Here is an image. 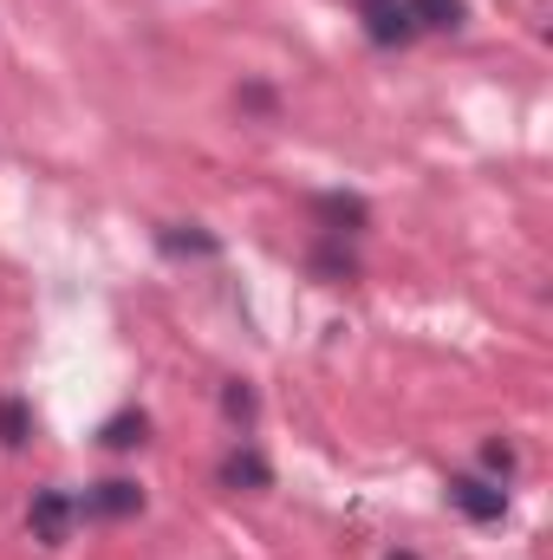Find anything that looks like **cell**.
<instances>
[{
	"instance_id": "6da1fadb",
	"label": "cell",
	"mask_w": 553,
	"mask_h": 560,
	"mask_svg": "<svg viewBox=\"0 0 553 560\" xmlns=\"http://www.w3.org/2000/svg\"><path fill=\"white\" fill-rule=\"evenodd\" d=\"M449 502L469 522H502L508 515V489L502 482H482V476H449Z\"/></svg>"
},
{
	"instance_id": "7a4b0ae2",
	"label": "cell",
	"mask_w": 553,
	"mask_h": 560,
	"mask_svg": "<svg viewBox=\"0 0 553 560\" xmlns=\"http://www.w3.org/2000/svg\"><path fill=\"white\" fill-rule=\"evenodd\" d=\"M72 515H79V502H72L66 489H39V495H33V509H26V528H33V541L59 548V541H66V528H72Z\"/></svg>"
},
{
	"instance_id": "3957f363",
	"label": "cell",
	"mask_w": 553,
	"mask_h": 560,
	"mask_svg": "<svg viewBox=\"0 0 553 560\" xmlns=\"http://www.w3.org/2000/svg\"><path fill=\"white\" fill-rule=\"evenodd\" d=\"M365 33H372V46H404V39H416V20L404 0H372L365 7Z\"/></svg>"
},
{
	"instance_id": "277c9868",
	"label": "cell",
	"mask_w": 553,
	"mask_h": 560,
	"mask_svg": "<svg viewBox=\"0 0 553 560\" xmlns=\"http://www.w3.org/2000/svg\"><path fill=\"white\" fill-rule=\"evenodd\" d=\"M143 509V489L138 482H98V489H85V502H79V515H105V522H118V515H138Z\"/></svg>"
},
{
	"instance_id": "5b68a950",
	"label": "cell",
	"mask_w": 553,
	"mask_h": 560,
	"mask_svg": "<svg viewBox=\"0 0 553 560\" xmlns=\"http://www.w3.org/2000/svg\"><path fill=\"white\" fill-rule=\"evenodd\" d=\"M268 482H274V469H268L261 450H228V463H222V489H268Z\"/></svg>"
},
{
	"instance_id": "8992f818",
	"label": "cell",
	"mask_w": 553,
	"mask_h": 560,
	"mask_svg": "<svg viewBox=\"0 0 553 560\" xmlns=\"http://www.w3.org/2000/svg\"><path fill=\"white\" fill-rule=\"evenodd\" d=\"M319 215L332 222V235H358L365 229V202L358 196H319Z\"/></svg>"
},
{
	"instance_id": "52a82bcc",
	"label": "cell",
	"mask_w": 553,
	"mask_h": 560,
	"mask_svg": "<svg viewBox=\"0 0 553 560\" xmlns=\"http://www.w3.org/2000/svg\"><path fill=\"white\" fill-rule=\"evenodd\" d=\"M416 26H436V33H456L462 26V0H404Z\"/></svg>"
},
{
	"instance_id": "ba28073f",
	"label": "cell",
	"mask_w": 553,
	"mask_h": 560,
	"mask_svg": "<svg viewBox=\"0 0 553 560\" xmlns=\"http://www.w3.org/2000/svg\"><path fill=\"white\" fill-rule=\"evenodd\" d=\"M143 430H150V418H143V411H118V418L98 430V443H105V450H138Z\"/></svg>"
},
{
	"instance_id": "9c48e42d",
	"label": "cell",
	"mask_w": 553,
	"mask_h": 560,
	"mask_svg": "<svg viewBox=\"0 0 553 560\" xmlns=\"http://www.w3.org/2000/svg\"><path fill=\"white\" fill-rule=\"evenodd\" d=\"M26 436H33V418H26V405H20V398H0V443H7V450H20Z\"/></svg>"
},
{
	"instance_id": "30bf717a",
	"label": "cell",
	"mask_w": 553,
	"mask_h": 560,
	"mask_svg": "<svg viewBox=\"0 0 553 560\" xmlns=\"http://www.w3.org/2000/svg\"><path fill=\"white\" fill-rule=\"evenodd\" d=\"M163 248H169V255H215V235H183V229H163Z\"/></svg>"
},
{
	"instance_id": "8fae6325",
	"label": "cell",
	"mask_w": 553,
	"mask_h": 560,
	"mask_svg": "<svg viewBox=\"0 0 553 560\" xmlns=\"http://www.w3.org/2000/svg\"><path fill=\"white\" fill-rule=\"evenodd\" d=\"M222 411H228V418H255V392H248V385H228V392H222Z\"/></svg>"
},
{
	"instance_id": "7c38bea8",
	"label": "cell",
	"mask_w": 553,
	"mask_h": 560,
	"mask_svg": "<svg viewBox=\"0 0 553 560\" xmlns=\"http://www.w3.org/2000/svg\"><path fill=\"white\" fill-rule=\"evenodd\" d=\"M482 463H489L495 476H508V469H515V450H508V443H489V450H482Z\"/></svg>"
}]
</instances>
